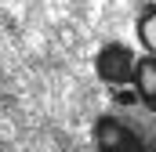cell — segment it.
I'll return each mask as SVG.
<instances>
[{
    "instance_id": "cell-1",
    "label": "cell",
    "mask_w": 156,
    "mask_h": 152,
    "mask_svg": "<svg viewBox=\"0 0 156 152\" xmlns=\"http://www.w3.org/2000/svg\"><path fill=\"white\" fill-rule=\"evenodd\" d=\"M94 145L98 152H156V134L142 127L131 109H120L94 119Z\"/></svg>"
},
{
    "instance_id": "cell-2",
    "label": "cell",
    "mask_w": 156,
    "mask_h": 152,
    "mask_svg": "<svg viewBox=\"0 0 156 152\" xmlns=\"http://www.w3.org/2000/svg\"><path fill=\"white\" fill-rule=\"evenodd\" d=\"M134 65H138V54L127 47V43H105L102 51H98V62H94V69L102 76V83L113 91V98H116V105L123 109L127 105V98H131V76H134Z\"/></svg>"
},
{
    "instance_id": "cell-3",
    "label": "cell",
    "mask_w": 156,
    "mask_h": 152,
    "mask_svg": "<svg viewBox=\"0 0 156 152\" xmlns=\"http://www.w3.org/2000/svg\"><path fill=\"white\" fill-rule=\"evenodd\" d=\"M123 109H142L156 112V58L153 54H138V65L131 76V98Z\"/></svg>"
},
{
    "instance_id": "cell-4",
    "label": "cell",
    "mask_w": 156,
    "mask_h": 152,
    "mask_svg": "<svg viewBox=\"0 0 156 152\" xmlns=\"http://www.w3.org/2000/svg\"><path fill=\"white\" fill-rule=\"evenodd\" d=\"M138 43L145 47V54H153L156 58V4H149L142 15H138Z\"/></svg>"
}]
</instances>
